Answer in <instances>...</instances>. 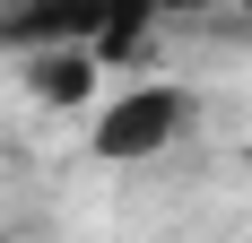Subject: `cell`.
Returning <instances> with one entry per match:
<instances>
[{
  "instance_id": "cell-1",
  "label": "cell",
  "mask_w": 252,
  "mask_h": 243,
  "mask_svg": "<svg viewBox=\"0 0 252 243\" xmlns=\"http://www.w3.org/2000/svg\"><path fill=\"white\" fill-rule=\"evenodd\" d=\"M148 18H157V0H18L0 18V35L18 52L78 44V52H96V61H130L139 35H148Z\"/></svg>"
},
{
  "instance_id": "cell-2",
  "label": "cell",
  "mask_w": 252,
  "mask_h": 243,
  "mask_svg": "<svg viewBox=\"0 0 252 243\" xmlns=\"http://www.w3.org/2000/svg\"><path fill=\"white\" fill-rule=\"evenodd\" d=\"M183 122H191V96L183 87H130L122 104L96 113V156L104 165H139V156H157V148L183 139Z\"/></svg>"
},
{
  "instance_id": "cell-3",
  "label": "cell",
  "mask_w": 252,
  "mask_h": 243,
  "mask_svg": "<svg viewBox=\"0 0 252 243\" xmlns=\"http://www.w3.org/2000/svg\"><path fill=\"white\" fill-rule=\"evenodd\" d=\"M96 52H78V44H35L26 52V78H35V96L44 104H87L96 96Z\"/></svg>"
},
{
  "instance_id": "cell-4",
  "label": "cell",
  "mask_w": 252,
  "mask_h": 243,
  "mask_svg": "<svg viewBox=\"0 0 252 243\" xmlns=\"http://www.w3.org/2000/svg\"><path fill=\"white\" fill-rule=\"evenodd\" d=\"M157 9H209V0H157Z\"/></svg>"
},
{
  "instance_id": "cell-5",
  "label": "cell",
  "mask_w": 252,
  "mask_h": 243,
  "mask_svg": "<svg viewBox=\"0 0 252 243\" xmlns=\"http://www.w3.org/2000/svg\"><path fill=\"white\" fill-rule=\"evenodd\" d=\"M9 9H18V0H0V18H9Z\"/></svg>"
},
{
  "instance_id": "cell-6",
  "label": "cell",
  "mask_w": 252,
  "mask_h": 243,
  "mask_svg": "<svg viewBox=\"0 0 252 243\" xmlns=\"http://www.w3.org/2000/svg\"><path fill=\"white\" fill-rule=\"evenodd\" d=\"M244 18H252V0H244Z\"/></svg>"
}]
</instances>
